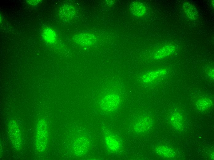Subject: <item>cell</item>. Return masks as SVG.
I'll use <instances>...</instances> for the list:
<instances>
[{
  "label": "cell",
  "mask_w": 214,
  "mask_h": 160,
  "mask_svg": "<svg viewBox=\"0 0 214 160\" xmlns=\"http://www.w3.org/2000/svg\"><path fill=\"white\" fill-rule=\"evenodd\" d=\"M36 139V149L39 152L43 151L45 149L48 139L47 125L45 119H41L37 126Z\"/></svg>",
  "instance_id": "obj_1"
},
{
  "label": "cell",
  "mask_w": 214,
  "mask_h": 160,
  "mask_svg": "<svg viewBox=\"0 0 214 160\" xmlns=\"http://www.w3.org/2000/svg\"><path fill=\"white\" fill-rule=\"evenodd\" d=\"M121 97L115 93H110L105 95L101 99V108L107 112H112L117 110L121 102Z\"/></svg>",
  "instance_id": "obj_2"
},
{
  "label": "cell",
  "mask_w": 214,
  "mask_h": 160,
  "mask_svg": "<svg viewBox=\"0 0 214 160\" xmlns=\"http://www.w3.org/2000/svg\"><path fill=\"white\" fill-rule=\"evenodd\" d=\"M8 133L9 137L14 148L20 149L22 146V138L19 126L14 120H11L9 123Z\"/></svg>",
  "instance_id": "obj_3"
},
{
  "label": "cell",
  "mask_w": 214,
  "mask_h": 160,
  "mask_svg": "<svg viewBox=\"0 0 214 160\" xmlns=\"http://www.w3.org/2000/svg\"><path fill=\"white\" fill-rule=\"evenodd\" d=\"M90 143L88 138L85 136H81L75 139L73 146L74 153L76 156H81L88 151Z\"/></svg>",
  "instance_id": "obj_4"
},
{
  "label": "cell",
  "mask_w": 214,
  "mask_h": 160,
  "mask_svg": "<svg viewBox=\"0 0 214 160\" xmlns=\"http://www.w3.org/2000/svg\"><path fill=\"white\" fill-rule=\"evenodd\" d=\"M105 140L107 147L110 151L116 152L121 148V140L115 135L111 133H107L105 136Z\"/></svg>",
  "instance_id": "obj_5"
},
{
  "label": "cell",
  "mask_w": 214,
  "mask_h": 160,
  "mask_svg": "<svg viewBox=\"0 0 214 160\" xmlns=\"http://www.w3.org/2000/svg\"><path fill=\"white\" fill-rule=\"evenodd\" d=\"M73 39L76 43L80 45L89 46L94 44L97 41V38L94 34L85 33L75 35Z\"/></svg>",
  "instance_id": "obj_6"
},
{
  "label": "cell",
  "mask_w": 214,
  "mask_h": 160,
  "mask_svg": "<svg viewBox=\"0 0 214 160\" xmlns=\"http://www.w3.org/2000/svg\"><path fill=\"white\" fill-rule=\"evenodd\" d=\"M152 124V121L150 117L148 116L141 117L135 122L133 129L137 133H144L150 128Z\"/></svg>",
  "instance_id": "obj_7"
},
{
  "label": "cell",
  "mask_w": 214,
  "mask_h": 160,
  "mask_svg": "<svg viewBox=\"0 0 214 160\" xmlns=\"http://www.w3.org/2000/svg\"><path fill=\"white\" fill-rule=\"evenodd\" d=\"M76 13L74 7L69 5H65L59 9L58 15L59 18L64 21H68L73 18Z\"/></svg>",
  "instance_id": "obj_8"
},
{
  "label": "cell",
  "mask_w": 214,
  "mask_h": 160,
  "mask_svg": "<svg viewBox=\"0 0 214 160\" xmlns=\"http://www.w3.org/2000/svg\"><path fill=\"white\" fill-rule=\"evenodd\" d=\"M167 72L166 70L162 69L152 71L144 74L142 78V80L145 83H149L164 76Z\"/></svg>",
  "instance_id": "obj_9"
},
{
  "label": "cell",
  "mask_w": 214,
  "mask_h": 160,
  "mask_svg": "<svg viewBox=\"0 0 214 160\" xmlns=\"http://www.w3.org/2000/svg\"><path fill=\"white\" fill-rule=\"evenodd\" d=\"M175 47L172 44L165 45L159 49L155 53L154 59L157 60L165 58L173 54L175 50Z\"/></svg>",
  "instance_id": "obj_10"
},
{
  "label": "cell",
  "mask_w": 214,
  "mask_h": 160,
  "mask_svg": "<svg viewBox=\"0 0 214 160\" xmlns=\"http://www.w3.org/2000/svg\"><path fill=\"white\" fill-rule=\"evenodd\" d=\"M130 11L133 15L141 17L146 13V10L145 6L142 3L138 1H134L131 4Z\"/></svg>",
  "instance_id": "obj_11"
},
{
  "label": "cell",
  "mask_w": 214,
  "mask_h": 160,
  "mask_svg": "<svg viewBox=\"0 0 214 160\" xmlns=\"http://www.w3.org/2000/svg\"><path fill=\"white\" fill-rule=\"evenodd\" d=\"M183 7L188 18L192 20H195L198 17V12L194 6L186 2L183 4Z\"/></svg>",
  "instance_id": "obj_12"
},
{
  "label": "cell",
  "mask_w": 214,
  "mask_h": 160,
  "mask_svg": "<svg viewBox=\"0 0 214 160\" xmlns=\"http://www.w3.org/2000/svg\"><path fill=\"white\" fill-rule=\"evenodd\" d=\"M155 151L160 156L166 158H172L176 154L173 150L164 145H160L157 147L155 149Z\"/></svg>",
  "instance_id": "obj_13"
},
{
  "label": "cell",
  "mask_w": 214,
  "mask_h": 160,
  "mask_svg": "<svg viewBox=\"0 0 214 160\" xmlns=\"http://www.w3.org/2000/svg\"><path fill=\"white\" fill-rule=\"evenodd\" d=\"M170 122L173 126L178 130H181L184 126V122L182 116L177 112H175L171 115Z\"/></svg>",
  "instance_id": "obj_14"
},
{
  "label": "cell",
  "mask_w": 214,
  "mask_h": 160,
  "mask_svg": "<svg viewBox=\"0 0 214 160\" xmlns=\"http://www.w3.org/2000/svg\"><path fill=\"white\" fill-rule=\"evenodd\" d=\"M42 36L44 40L49 43H53L57 40V35L55 32L52 29L46 27L42 32Z\"/></svg>",
  "instance_id": "obj_15"
},
{
  "label": "cell",
  "mask_w": 214,
  "mask_h": 160,
  "mask_svg": "<svg viewBox=\"0 0 214 160\" xmlns=\"http://www.w3.org/2000/svg\"><path fill=\"white\" fill-rule=\"evenodd\" d=\"M212 105V100L208 98L199 99L196 102V106L198 109L204 111L208 109Z\"/></svg>",
  "instance_id": "obj_16"
},
{
  "label": "cell",
  "mask_w": 214,
  "mask_h": 160,
  "mask_svg": "<svg viewBox=\"0 0 214 160\" xmlns=\"http://www.w3.org/2000/svg\"><path fill=\"white\" fill-rule=\"evenodd\" d=\"M41 1V0H28L26 1V2L30 5H35L38 4Z\"/></svg>",
  "instance_id": "obj_17"
},
{
  "label": "cell",
  "mask_w": 214,
  "mask_h": 160,
  "mask_svg": "<svg viewBox=\"0 0 214 160\" xmlns=\"http://www.w3.org/2000/svg\"><path fill=\"white\" fill-rule=\"evenodd\" d=\"M208 75L211 79H214V70L213 69H209L208 72Z\"/></svg>",
  "instance_id": "obj_18"
}]
</instances>
